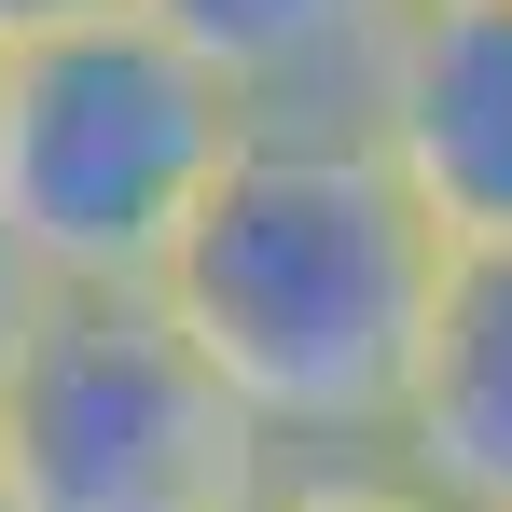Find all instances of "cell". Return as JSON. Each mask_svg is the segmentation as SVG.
I'll return each instance as SVG.
<instances>
[{"mask_svg": "<svg viewBox=\"0 0 512 512\" xmlns=\"http://www.w3.org/2000/svg\"><path fill=\"white\" fill-rule=\"evenodd\" d=\"M250 512H443V499H416L388 457H291Z\"/></svg>", "mask_w": 512, "mask_h": 512, "instance_id": "cell-7", "label": "cell"}, {"mask_svg": "<svg viewBox=\"0 0 512 512\" xmlns=\"http://www.w3.org/2000/svg\"><path fill=\"white\" fill-rule=\"evenodd\" d=\"M291 457L194 360L153 291H42L0 360V499L14 512H250Z\"/></svg>", "mask_w": 512, "mask_h": 512, "instance_id": "cell-3", "label": "cell"}, {"mask_svg": "<svg viewBox=\"0 0 512 512\" xmlns=\"http://www.w3.org/2000/svg\"><path fill=\"white\" fill-rule=\"evenodd\" d=\"M111 14H139V0H0V56H28V42H70V28H111Z\"/></svg>", "mask_w": 512, "mask_h": 512, "instance_id": "cell-8", "label": "cell"}, {"mask_svg": "<svg viewBox=\"0 0 512 512\" xmlns=\"http://www.w3.org/2000/svg\"><path fill=\"white\" fill-rule=\"evenodd\" d=\"M250 139V97L153 14L28 42L0 70V250L42 291H153Z\"/></svg>", "mask_w": 512, "mask_h": 512, "instance_id": "cell-2", "label": "cell"}, {"mask_svg": "<svg viewBox=\"0 0 512 512\" xmlns=\"http://www.w3.org/2000/svg\"><path fill=\"white\" fill-rule=\"evenodd\" d=\"M28 305H42V277H28V263L0 250V360H14V333H28Z\"/></svg>", "mask_w": 512, "mask_h": 512, "instance_id": "cell-9", "label": "cell"}, {"mask_svg": "<svg viewBox=\"0 0 512 512\" xmlns=\"http://www.w3.org/2000/svg\"><path fill=\"white\" fill-rule=\"evenodd\" d=\"M402 14H443V0H402Z\"/></svg>", "mask_w": 512, "mask_h": 512, "instance_id": "cell-10", "label": "cell"}, {"mask_svg": "<svg viewBox=\"0 0 512 512\" xmlns=\"http://www.w3.org/2000/svg\"><path fill=\"white\" fill-rule=\"evenodd\" d=\"M139 14L250 97V125H360V84L402 28V0H139Z\"/></svg>", "mask_w": 512, "mask_h": 512, "instance_id": "cell-6", "label": "cell"}, {"mask_svg": "<svg viewBox=\"0 0 512 512\" xmlns=\"http://www.w3.org/2000/svg\"><path fill=\"white\" fill-rule=\"evenodd\" d=\"M388 471L443 512H512V250H457L416 388L388 416Z\"/></svg>", "mask_w": 512, "mask_h": 512, "instance_id": "cell-5", "label": "cell"}, {"mask_svg": "<svg viewBox=\"0 0 512 512\" xmlns=\"http://www.w3.org/2000/svg\"><path fill=\"white\" fill-rule=\"evenodd\" d=\"M360 139L402 167L443 250H512V0L402 14L360 84Z\"/></svg>", "mask_w": 512, "mask_h": 512, "instance_id": "cell-4", "label": "cell"}, {"mask_svg": "<svg viewBox=\"0 0 512 512\" xmlns=\"http://www.w3.org/2000/svg\"><path fill=\"white\" fill-rule=\"evenodd\" d=\"M443 277L457 250L360 125H250L153 305L194 333V360L250 402L277 457H388Z\"/></svg>", "mask_w": 512, "mask_h": 512, "instance_id": "cell-1", "label": "cell"}, {"mask_svg": "<svg viewBox=\"0 0 512 512\" xmlns=\"http://www.w3.org/2000/svg\"><path fill=\"white\" fill-rule=\"evenodd\" d=\"M0 512H14V499H0Z\"/></svg>", "mask_w": 512, "mask_h": 512, "instance_id": "cell-12", "label": "cell"}, {"mask_svg": "<svg viewBox=\"0 0 512 512\" xmlns=\"http://www.w3.org/2000/svg\"><path fill=\"white\" fill-rule=\"evenodd\" d=\"M0 70H14V56H0Z\"/></svg>", "mask_w": 512, "mask_h": 512, "instance_id": "cell-11", "label": "cell"}]
</instances>
